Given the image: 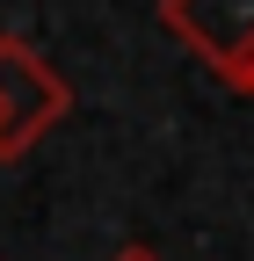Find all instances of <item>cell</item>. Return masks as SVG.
<instances>
[{"label": "cell", "mask_w": 254, "mask_h": 261, "mask_svg": "<svg viewBox=\"0 0 254 261\" xmlns=\"http://www.w3.org/2000/svg\"><path fill=\"white\" fill-rule=\"evenodd\" d=\"M240 94H247V102H254V65H247V80H240Z\"/></svg>", "instance_id": "obj_4"}, {"label": "cell", "mask_w": 254, "mask_h": 261, "mask_svg": "<svg viewBox=\"0 0 254 261\" xmlns=\"http://www.w3.org/2000/svg\"><path fill=\"white\" fill-rule=\"evenodd\" d=\"M160 29L189 58H204L225 87L247 80V65H254V0H160Z\"/></svg>", "instance_id": "obj_2"}, {"label": "cell", "mask_w": 254, "mask_h": 261, "mask_svg": "<svg viewBox=\"0 0 254 261\" xmlns=\"http://www.w3.org/2000/svg\"><path fill=\"white\" fill-rule=\"evenodd\" d=\"M66 109H73V87L51 73V58L29 37L0 29V160H22L44 130L66 123Z\"/></svg>", "instance_id": "obj_1"}, {"label": "cell", "mask_w": 254, "mask_h": 261, "mask_svg": "<svg viewBox=\"0 0 254 261\" xmlns=\"http://www.w3.org/2000/svg\"><path fill=\"white\" fill-rule=\"evenodd\" d=\"M109 261H160V254H153V247H116Z\"/></svg>", "instance_id": "obj_3"}]
</instances>
